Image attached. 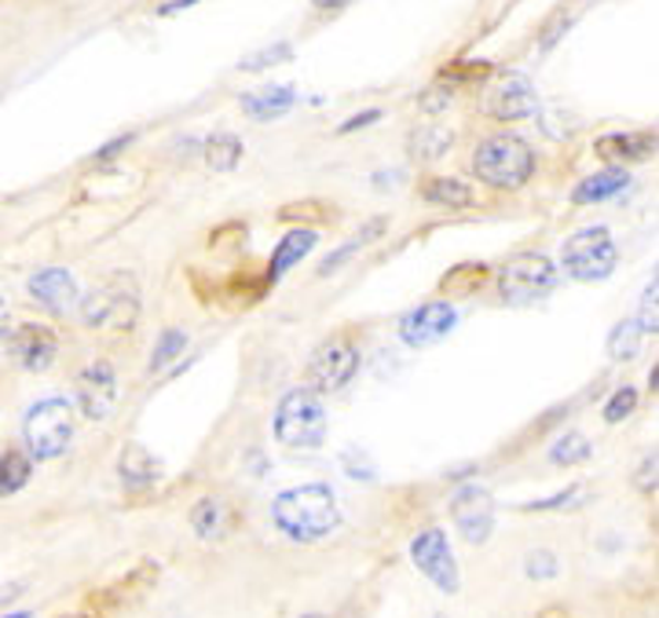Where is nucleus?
Segmentation results:
<instances>
[{"label":"nucleus","instance_id":"nucleus-43","mask_svg":"<svg viewBox=\"0 0 659 618\" xmlns=\"http://www.w3.org/2000/svg\"><path fill=\"white\" fill-rule=\"evenodd\" d=\"M539 618H568V611H564V608H557V604H553V608L539 611Z\"/></svg>","mask_w":659,"mask_h":618},{"label":"nucleus","instance_id":"nucleus-34","mask_svg":"<svg viewBox=\"0 0 659 618\" xmlns=\"http://www.w3.org/2000/svg\"><path fill=\"white\" fill-rule=\"evenodd\" d=\"M575 501H583V484L568 487V490H561V495H553V498L528 501V506H520V509H525V512H550V509H568V506H575Z\"/></svg>","mask_w":659,"mask_h":618},{"label":"nucleus","instance_id":"nucleus-26","mask_svg":"<svg viewBox=\"0 0 659 618\" xmlns=\"http://www.w3.org/2000/svg\"><path fill=\"white\" fill-rule=\"evenodd\" d=\"M641 326L634 323V318H627V323H619L616 329L608 334V355L616 362H630V359H638V351H641Z\"/></svg>","mask_w":659,"mask_h":618},{"label":"nucleus","instance_id":"nucleus-16","mask_svg":"<svg viewBox=\"0 0 659 618\" xmlns=\"http://www.w3.org/2000/svg\"><path fill=\"white\" fill-rule=\"evenodd\" d=\"M594 151L601 162L608 165H630V162H645V158L656 154V132H608L594 143Z\"/></svg>","mask_w":659,"mask_h":618},{"label":"nucleus","instance_id":"nucleus-8","mask_svg":"<svg viewBox=\"0 0 659 618\" xmlns=\"http://www.w3.org/2000/svg\"><path fill=\"white\" fill-rule=\"evenodd\" d=\"M359 373V348L345 337L323 340L309 359V381L312 392H341L352 377Z\"/></svg>","mask_w":659,"mask_h":618},{"label":"nucleus","instance_id":"nucleus-41","mask_svg":"<svg viewBox=\"0 0 659 618\" xmlns=\"http://www.w3.org/2000/svg\"><path fill=\"white\" fill-rule=\"evenodd\" d=\"M191 4H198V0H169V4L158 8V15H176V11H184Z\"/></svg>","mask_w":659,"mask_h":618},{"label":"nucleus","instance_id":"nucleus-13","mask_svg":"<svg viewBox=\"0 0 659 618\" xmlns=\"http://www.w3.org/2000/svg\"><path fill=\"white\" fill-rule=\"evenodd\" d=\"M4 337H8L11 359L30 373H44L55 362V351H60V340H55L52 329L41 323H22Z\"/></svg>","mask_w":659,"mask_h":618},{"label":"nucleus","instance_id":"nucleus-36","mask_svg":"<svg viewBox=\"0 0 659 618\" xmlns=\"http://www.w3.org/2000/svg\"><path fill=\"white\" fill-rule=\"evenodd\" d=\"M528 578H553L557 575V556L550 549H536V553L528 556Z\"/></svg>","mask_w":659,"mask_h":618},{"label":"nucleus","instance_id":"nucleus-17","mask_svg":"<svg viewBox=\"0 0 659 618\" xmlns=\"http://www.w3.org/2000/svg\"><path fill=\"white\" fill-rule=\"evenodd\" d=\"M315 242H320V235H315L312 227H293V231H290L287 238H282V242L276 246V253H271V260H268L264 285L279 282L290 268H298L301 260L315 249Z\"/></svg>","mask_w":659,"mask_h":618},{"label":"nucleus","instance_id":"nucleus-4","mask_svg":"<svg viewBox=\"0 0 659 618\" xmlns=\"http://www.w3.org/2000/svg\"><path fill=\"white\" fill-rule=\"evenodd\" d=\"M22 440H26V454L37 462H52L60 457L74 440V403L63 395H48L41 403L30 406L26 421H22Z\"/></svg>","mask_w":659,"mask_h":618},{"label":"nucleus","instance_id":"nucleus-2","mask_svg":"<svg viewBox=\"0 0 659 618\" xmlns=\"http://www.w3.org/2000/svg\"><path fill=\"white\" fill-rule=\"evenodd\" d=\"M473 173L495 191H517L536 173V151L528 147V140H520L514 132L491 135V140L476 147Z\"/></svg>","mask_w":659,"mask_h":618},{"label":"nucleus","instance_id":"nucleus-23","mask_svg":"<svg viewBox=\"0 0 659 618\" xmlns=\"http://www.w3.org/2000/svg\"><path fill=\"white\" fill-rule=\"evenodd\" d=\"M242 140L231 132H217V135H209L206 140V162L213 173H231V169L242 162Z\"/></svg>","mask_w":659,"mask_h":618},{"label":"nucleus","instance_id":"nucleus-27","mask_svg":"<svg viewBox=\"0 0 659 618\" xmlns=\"http://www.w3.org/2000/svg\"><path fill=\"white\" fill-rule=\"evenodd\" d=\"M487 279V268L484 264H458V268H451L447 274L440 279V290L443 293H451V296H465V293H473V290H480Z\"/></svg>","mask_w":659,"mask_h":618},{"label":"nucleus","instance_id":"nucleus-40","mask_svg":"<svg viewBox=\"0 0 659 618\" xmlns=\"http://www.w3.org/2000/svg\"><path fill=\"white\" fill-rule=\"evenodd\" d=\"M129 143H132V135H118V140L107 143L104 151H96V162H107V158H114L118 151H125V147H129Z\"/></svg>","mask_w":659,"mask_h":618},{"label":"nucleus","instance_id":"nucleus-12","mask_svg":"<svg viewBox=\"0 0 659 618\" xmlns=\"http://www.w3.org/2000/svg\"><path fill=\"white\" fill-rule=\"evenodd\" d=\"M454 326H458V312L447 301H429L400 318V337L411 348H429L447 337Z\"/></svg>","mask_w":659,"mask_h":618},{"label":"nucleus","instance_id":"nucleus-37","mask_svg":"<svg viewBox=\"0 0 659 618\" xmlns=\"http://www.w3.org/2000/svg\"><path fill=\"white\" fill-rule=\"evenodd\" d=\"M634 484H638L641 495H652V490H656V454H649V457L641 462L638 479H634Z\"/></svg>","mask_w":659,"mask_h":618},{"label":"nucleus","instance_id":"nucleus-46","mask_svg":"<svg viewBox=\"0 0 659 618\" xmlns=\"http://www.w3.org/2000/svg\"><path fill=\"white\" fill-rule=\"evenodd\" d=\"M4 618H30V611H15V615H4Z\"/></svg>","mask_w":659,"mask_h":618},{"label":"nucleus","instance_id":"nucleus-9","mask_svg":"<svg viewBox=\"0 0 659 618\" xmlns=\"http://www.w3.org/2000/svg\"><path fill=\"white\" fill-rule=\"evenodd\" d=\"M411 560L440 593H458V586H462L458 560H454L447 534H443L440 528H429V531H422L414 538V542H411Z\"/></svg>","mask_w":659,"mask_h":618},{"label":"nucleus","instance_id":"nucleus-10","mask_svg":"<svg viewBox=\"0 0 659 618\" xmlns=\"http://www.w3.org/2000/svg\"><path fill=\"white\" fill-rule=\"evenodd\" d=\"M451 520L469 545H484L495 531V498L480 484H465L451 498Z\"/></svg>","mask_w":659,"mask_h":618},{"label":"nucleus","instance_id":"nucleus-7","mask_svg":"<svg viewBox=\"0 0 659 618\" xmlns=\"http://www.w3.org/2000/svg\"><path fill=\"white\" fill-rule=\"evenodd\" d=\"M140 315V293L132 282H107L82 304V323L99 334H125Z\"/></svg>","mask_w":659,"mask_h":618},{"label":"nucleus","instance_id":"nucleus-21","mask_svg":"<svg viewBox=\"0 0 659 618\" xmlns=\"http://www.w3.org/2000/svg\"><path fill=\"white\" fill-rule=\"evenodd\" d=\"M422 198L433 205H443V209H469L476 202V194L469 183H462L454 176H429L422 183Z\"/></svg>","mask_w":659,"mask_h":618},{"label":"nucleus","instance_id":"nucleus-3","mask_svg":"<svg viewBox=\"0 0 659 618\" xmlns=\"http://www.w3.org/2000/svg\"><path fill=\"white\" fill-rule=\"evenodd\" d=\"M326 403L312 388H290L276 410V440L290 451H315L326 443Z\"/></svg>","mask_w":659,"mask_h":618},{"label":"nucleus","instance_id":"nucleus-47","mask_svg":"<svg viewBox=\"0 0 659 618\" xmlns=\"http://www.w3.org/2000/svg\"><path fill=\"white\" fill-rule=\"evenodd\" d=\"M304 618H323V615H304Z\"/></svg>","mask_w":659,"mask_h":618},{"label":"nucleus","instance_id":"nucleus-14","mask_svg":"<svg viewBox=\"0 0 659 618\" xmlns=\"http://www.w3.org/2000/svg\"><path fill=\"white\" fill-rule=\"evenodd\" d=\"M487 113L495 121H525L539 110V96L525 74H506L491 91H487Z\"/></svg>","mask_w":659,"mask_h":618},{"label":"nucleus","instance_id":"nucleus-22","mask_svg":"<svg viewBox=\"0 0 659 618\" xmlns=\"http://www.w3.org/2000/svg\"><path fill=\"white\" fill-rule=\"evenodd\" d=\"M30 476H33V457L26 451L8 446V451L0 454V498L19 495V490L30 484Z\"/></svg>","mask_w":659,"mask_h":618},{"label":"nucleus","instance_id":"nucleus-11","mask_svg":"<svg viewBox=\"0 0 659 618\" xmlns=\"http://www.w3.org/2000/svg\"><path fill=\"white\" fill-rule=\"evenodd\" d=\"M118 403V373L110 362H93L77 373V406L88 421H107Z\"/></svg>","mask_w":659,"mask_h":618},{"label":"nucleus","instance_id":"nucleus-19","mask_svg":"<svg viewBox=\"0 0 659 618\" xmlns=\"http://www.w3.org/2000/svg\"><path fill=\"white\" fill-rule=\"evenodd\" d=\"M118 476L125 487H151L158 476H162V465H158V457L147 451L140 443H125V451L118 457Z\"/></svg>","mask_w":659,"mask_h":618},{"label":"nucleus","instance_id":"nucleus-18","mask_svg":"<svg viewBox=\"0 0 659 618\" xmlns=\"http://www.w3.org/2000/svg\"><path fill=\"white\" fill-rule=\"evenodd\" d=\"M293 102H298V88L293 85H268V88L246 91L242 110L253 121H276V118H282V113L293 110Z\"/></svg>","mask_w":659,"mask_h":618},{"label":"nucleus","instance_id":"nucleus-24","mask_svg":"<svg viewBox=\"0 0 659 618\" xmlns=\"http://www.w3.org/2000/svg\"><path fill=\"white\" fill-rule=\"evenodd\" d=\"M451 143H454L451 129H440V124H425V129H418L411 135V154L418 158V162H436V158H443V154L451 151Z\"/></svg>","mask_w":659,"mask_h":618},{"label":"nucleus","instance_id":"nucleus-44","mask_svg":"<svg viewBox=\"0 0 659 618\" xmlns=\"http://www.w3.org/2000/svg\"><path fill=\"white\" fill-rule=\"evenodd\" d=\"M312 4H315V8H345L348 0H312Z\"/></svg>","mask_w":659,"mask_h":618},{"label":"nucleus","instance_id":"nucleus-30","mask_svg":"<svg viewBox=\"0 0 659 618\" xmlns=\"http://www.w3.org/2000/svg\"><path fill=\"white\" fill-rule=\"evenodd\" d=\"M184 348H187V334H184V329H165V334L158 337V345H154L151 362H147V370L162 373L165 366L176 359V355H184Z\"/></svg>","mask_w":659,"mask_h":618},{"label":"nucleus","instance_id":"nucleus-39","mask_svg":"<svg viewBox=\"0 0 659 618\" xmlns=\"http://www.w3.org/2000/svg\"><path fill=\"white\" fill-rule=\"evenodd\" d=\"M451 102V91H443V88H433L429 96H422V107L429 110V113H436L440 107H447Z\"/></svg>","mask_w":659,"mask_h":618},{"label":"nucleus","instance_id":"nucleus-31","mask_svg":"<svg viewBox=\"0 0 659 618\" xmlns=\"http://www.w3.org/2000/svg\"><path fill=\"white\" fill-rule=\"evenodd\" d=\"M491 74V66L487 63H473V59H458V63H447L440 71V82L443 85H469V82H484V77Z\"/></svg>","mask_w":659,"mask_h":618},{"label":"nucleus","instance_id":"nucleus-5","mask_svg":"<svg viewBox=\"0 0 659 618\" xmlns=\"http://www.w3.org/2000/svg\"><path fill=\"white\" fill-rule=\"evenodd\" d=\"M616 264H619V249L605 224L583 227V231H575L561 246V268L568 279H575V282L608 279V274L616 271Z\"/></svg>","mask_w":659,"mask_h":618},{"label":"nucleus","instance_id":"nucleus-25","mask_svg":"<svg viewBox=\"0 0 659 618\" xmlns=\"http://www.w3.org/2000/svg\"><path fill=\"white\" fill-rule=\"evenodd\" d=\"M224 501L220 498H202L195 509H191V528H195L198 538H206V542H213V538H220L224 531Z\"/></svg>","mask_w":659,"mask_h":618},{"label":"nucleus","instance_id":"nucleus-29","mask_svg":"<svg viewBox=\"0 0 659 618\" xmlns=\"http://www.w3.org/2000/svg\"><path fill=\"white\" fill-rule=\"evenodd\" d=\"M590 451H594L590 440L583 436V432L572 429V432H564V436L550 446V462L553 465H579V462H586Z\"/></svg>","mask_w":659,"mask_h":618},{"label":"nucleus","instance_id":"nucleus-15","mask_svg":"<svg viewBox=\"0 0 659 618\" xmlns=\"http://www.w3.org/2000/svg\"><path fill=\"white\" fill-rule=\"evenodd\" d=\"M30 296L37 301L41 307H48V312L55 315H63V312H71V307L82 301V290H77V279L71 271H63V268H44L37 271L30 279Z\"/></svg>","mask_w":659,"mask_h":618},{"label":"nucleus","instance_id":"nucleus-20","mask_svg":"<svg viewBox=\"0 0 659 618\" xmlns=\"http://www.w3.org/2000/svg\"><path fill=\"white\" fill-rule=\"evenodd\" d=\"M630 187V173L627 169H601V173L594 176H586L579 187L572 191V202L575 205H597V202H608V198H616V194H623Z\"/></svg>","mask_w":659,"mask_h":618},{"label":"nucleus","instance_id":"nucleus-1","mask_svg":"<svg viewBox=\"0 0 659 618\" xmlns=\"http://www.w3.org/2000/svg\"><path fill=\"white\" fill-rule=\"evenodd\" d=\"M271 520L293 542H320L341 523L337 495L326 484L290 487L271 501Z\"/></svg>","mask_w":659,"mask_h":618},{"label":"nucleus","instance_id":"nucleus-33","mask_svg":"<svg viewBox=\"0 0 659 618\" xmlns=\"http://www.w3.org/2000/svg\"><path fill=\"white\" fill-rule=\"evenodd\" d=\"M293 55V48L287 41H279V44H271V48H264V52H257V55H246L242 63H238V71H264V66H279V63H287Z\"/></svg>","mask_w":659,"mask_h":618},{"label":"nucleus","instance_id":"nucleus-38","mask_svg":"<svg viewBox=\"0 0 659 618\" xmlns=\"http://www.w3.org/2000/svg\"><path fill=\"white\" fill-rule=\"evenodd\" d=\"M381 121V110H367V113H356V118H348L341 124V132H356V129H367V124Z\"/></svg>","mask_w":659,"mask_h":618},{"label":"nucleus","instance_id":"nucleus-28","mask_svg":"<svg viewBox=\"0 0 659 618\" xmlns=\"http://www.w3.org/2000/svg\"><path fill=\"white\" fill-rule=\"evenodd\" d=\"M279 216L287 224H301V227H320L326 220H334V209L323 202H315V198H304V202H290V205H282Z\"/></svg>","mask_w":659,"mask_h":618},{"label":"nucleus","instance_id":"nucleus-35","mask_svg":"<svg viewBox=\"0 0 659 618\" xmlns=\"http://www.w3.org/2000/svg\"><path fill=\"white\" fill-rule=\"evenodd\" d=\"M634 323L641 326V334H652L656 337V329H659V318H656V279L649 282V290H645V296H641V315L634 318Z\"/></svg>","mask_w":659,"mask_h":618},{"label":"nucleus","instance_id":"nucleus-42","mask_svg":"<svg viewBox=\"0 0 659 618\" xmlns=\"http://www.w3.org/2000/svg\"><path fill=\"white\" fill-rule=\"evenodd\" d=\"M8 326H11V312H8V304L0 301V337L8 334Z\"/></svg>","mask_w":659,"mask_h":618},{"label":"nucleus","instance_id":"nucleus-6","mask_svg":"<svg viewBox=\"0 0 659 618\" xmlns=\"http://www.w3.org/2000/svg\"><path fill=\"white\" fill-rule=\"evenodd\" d=\"M557 290V264L542 253H520L498 271V296L514 307L547 301Z\"/></svg>","mask_w":659,"mask_h":618},{"label":"nucleus","instance_id":"nucleus-32","mask_svg":"<svg viewBox=\"0 0 659 618\" xmlns=\"http://www.w3.org/2000/svg\"><path fill=\"white\" fill-rule=\"evenodd\" d=\"M634 410H638V392H634L630 384H623V388H616V392L608 395V403H605V421H608V425H619V421L630 418Z\"/></svg>","mask_w":659,"mask_h":618},{"label":"nucleus","instance_id":"nucleus-45","mask_svg":"<svg viewBox=\"0 0 659 618\" xmlns=\"http://www.w3.org/2000/svg\"><path fill=\"white\" fill-rule=\"evenodd\" d=\"M649 388H652V392L659 388V370H656V366H652V373H649Z\"/></svg>","mask_w":659,"mask_h":618}]
</instances>
